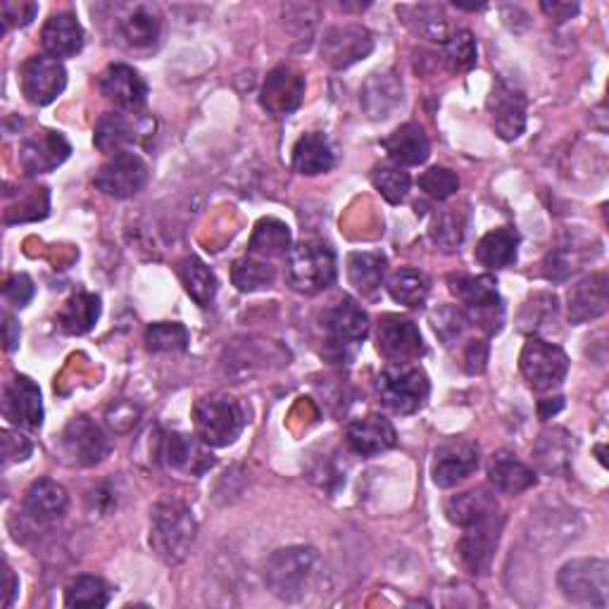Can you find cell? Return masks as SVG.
<instances>
[{"label":"cell","instance_id":"f5cc1de1","mask_svg":"<svg viewBox=\"0 0 609 609\" xmlns=\"http://www.w3.org/2000/svg\"><path fill=\"white\" fill-rule=\"evenodd\" d=\"M3 293H6L8 302H12L14 308L22 310V308H27V304L31 302V298H33V281L27 274H12L6 281Z\"/></svg>","mask_w":609,"mask_h":609},{"label":"cell","instance_id":"603a6c76","mask_svg":"<svg viewBox=\"0 0 609 609\" xmlns=\"http://www.w3.org/2000/svg\"><path fill=\"white\" fill-rule=\"evenodd\" d=\"M500 517L465 529V536L460 538V543H457V552H460V560L469 573L488 571L490 562H493V552L500 543Z\"/></svg>","mask_w":609,"mask_h":609},{"label":"cell","instance_id":"8992f818","mask_svg":"<svg viewBox=\"0 0 609 609\" xmlns=\"http://www.w3.org/2000/svg\"><path fill=\"white\" fill-rule=\"evenodd\" d=\"M289 281L298 293L315 296L336 281L333 250L319 241H302L289 252Z\"/></svg>","mask_w":609,"mask_h":609},{"label":"cell","instance_id":"f6af8a7d","mask_svg":"<svg viewBox=\"0 0 609 609\" xmlns=\"http://www.w3.org/2000/svg\"><path fill=\"white\" fill-rule=\"evenodd\" d=\"M446 64L450 72H469L473 70V64L479 60V48H477V39H473V33L469 29H460L455 31L452 37L446 41Z\"/></svg>","mask_w":609,"mask_h":609},{"label":"cell","instance_id":"74e56055","mask_svg":"<svg viewBox=\"0 0 609 609\" xmlns=\"http://www.w3.org/2000/svg\"><path fill=\"white\" fill-rule=\"evenodd\" d=\"M98 317L100 298L93 293H77L62 304V310L58 315V327L70 336H81L96 327Z\"/></svg>","mask_w":609,"mask_h":609},{"label":"cell","instance_id":"d6986e66","mask_svg":"<svg viewBox=\"0 0 609 609\" xmlns=\"http://www.w3.org/2000/svg\"><path fill=\"white\" fill-rule=\"evenodd\" d=\"M321 327L329 333V343L336 350L358 346L369 336V317L358 302L343 298L321 315Z\"/></svg>","mask_w":609,"mask_h":609},{"label":"cell","instance_id":"ac0fdd59","mask_svg":"<svg viewBox=\"0 0 609 609\" xmlns=\"http://www.w3.org/2000/svg\"><path fill=\"white\" fill-rule=\"evenodd\" d=\"M3 417L17 429L37 431L43 425L41 388L29 377H14L3 388Z\"/></svg>","mask_w":609,"mask_h":609},{"label":"cell","instance_id":"30bf717a","mask_svg":"<svg viewBox=\"0 0 609 609\" xmlns=\"http://www.w3.org/2000/svg\"><path fill=\"white\" fill-rule=\"evenodd\" d=\"M377 350L391 365H410L425 355V338L412 319L383 315L377 325Z\"/></svg>","mask_w":609,"mask_h":609},{"label":"cell","instance_id":"4dcf8cb0","mask_svg":"<svg viewBox=\"0 0 609 609\" xmlns=\"http://www.w3.org/2000/svg\"><path fill=\"white\" fill-rule=\"evenodd\" d=\"M383 148L396 164H405V167H415V164L427 162L431 156L429 137L417 122L400 124L391 133V137L383 141Z\"/></svg>","mask_w":609,"mask_h":609},{"label":"cell","instance_id":"7bdbcfd3","mask_svg":"<svg viewBox=\"0 0 609 609\" xmlns=\"http://www.w3.org/2000/svg\"><path fill=\"white\" fill-rule=\"evenodd\" d=\"M189 343V329L179 321H158L146 329V348L150 352H181Z\"/></svg>","mask_w":609,"mask_h":609},{"label":"cell","instance_id":"ba28073f","mask_svg":"<svg viewBox=\"0 0 609 609\" xmlns=\"http://www.w3.org/2000/svg\"><path fill=\"white\" fill-rule=\"evenodd\" d=\"M519 369L523 379H527L536 391H550V388H557L565 381L569 371V358L560 346H552L543 341V338L531 336L529 341L523 343Z\"/></svg>","mask_w":609,"mask_h":609},{"label":"cell","instance_id":"7402d4cb","mask_svg":"<svg viewBox=\"0 0 609 609\" xmlns=\"http://www.w3.org/2000/svg\"><path fill=\"white\" fill-rule=\"evenodd\" d=\"M304 96V79L291 67H277L267 74L262 91H260V106L274 117L291 114L300 108Z\"/></svg>","mask_w":609,"mask_h":609},{"label":"cell","instance_id":"5bb4252c","mask_svg":"<svg viewBox=\"0 0 609 609\" xmlns=\"http://www.w3.org/2000/svg\"><path fill=\"white\" fill-rule=\"evenodd\" d=\"M22 93L31 106H50L67 87L64 64L50 56H33L22 64Z\"/></svg>","mask_w":609,"mask_h":609},{"label":"cell","instance_id":"6da1fadb","mask_svg":"<svg viewBox=\"0 0 609 609\" xmlns=\"http://www.w3.org/2000/svg\"><path fill=\"white\" fill-rule=\"evenodd\" d=\"M198 523L183 502L164 500L152 507L150 515V548L164 565H181L189 557Z\"/></svg>","mask_w":609,"mask_h":609},{"label":"cell","instance_id":"83f0119b","mask_svg":"<svg viewBox=\"0 0 609 609\" xmlns=\"http://www.w3.org/2000/svg\"><path fill=\"white\" fill-rule=\"evenodd\" d=\"M117 27H120L122 39L129 48L143 50L158 43L162 33V17L152 6H129L124 8Z\"/></svg>","mask_w":609,"mask_h":609},{"label":"cell","instance_id":"60d3db41","mask_svg":"<svg viewBox=\"0 0 609 609\" xmlns=\"http://www.w3.org/2000/svg\"><path fill=\"white\" fill-rule=\"evenodd\" d=\"M277 279V269L262 258H241L231 267V281L241 293H256L269 289Z\"/></svg>","mask_w":609,"mask_h":609},{"label":"cell","instance_id":"f1b7e54d","mask_svg":"<svg viewBox=\"0 0 609 609\" xmlns=\"http://www.w3.org/2000/svg\"><path fill=\"white\" fill-rule=\"evenodd\" d=\"M67 505H70L67 490L53 479L33 481L24 496L27 515L41 523L58 521L67 512Z\"/></svg>","mask_w":609,"mask_h":609},{"label":"cell","instance_id":"e575fe53","mask_svg":"<svg viewBox=\"0 0 609 609\" xmlns=\"http://www.w3.org/2000/svg\"><path fill=\"white\" fill-rule=\"evenodd\" d=\"M248 250L252 258H281L291 252V229L281 219L267 217L256 224V231L250 236Z\"/></svg>","mask_w":609,"mask_h":609},{"label":"cell","instance_id":"8fae6325","mask_svg":"<svg viewBox=\"0 0 609 609\" xmlns=\"http://www.w3.org/2000/svg\"><path fill=\"white\" fill-rule=\"evenodd\" d=\"M148 181V167L146 162L131 150L114 152L106 160V164L98 169L96 174V189L103 191L110 198L124 200L143 191Z\"/></svg>","mask_w":609,"mask_h":609},{"label":"cell","instance_id":"c3c4849f","mask_svg":"<svg viewBox=\"0 0 609 609\" xmlns=\"http://www.w3.org/2000/svg\"><path fill=\"white\" fill-rule=\"evenodd\" d=\"M419 189L433 200H448L460 189V179L448 167H431L419 177Z\"/></svg>","mask_w":609,"mask_h":609},{"label":"cell","instance_id":"f35d334b","mask_svg":"<svg viewBox=\"0 0 609 609\" xmlns=\"http://www.w3.org/2000/svg\"><path fill=\"white\" fill-rule=\"evenodd\" d=\"M388 293H391V298L400 304H405V308H419V304H425L427 298H429V279L425 272H419V269H398L396 274H391V279H388L386 283Z\"/></svg>","mask_w":609,"mask_h":609},{"label":"cell","instance_id":"4316f807","mask_svg":"<svg viewBox=\"0 0 609 609\" xmlns=\"http://www.w3.org/2000/svg\"><path fill=\"white\" fill-rule=\"evenodd\" d=\"M41 41L50 58H74L83 48V29L72 12H58L43 24Z\"/></svg>","mask_w":609,"mask_h":609},{"label":"cell","instance_id":"484cf974","mask_svg":"<svg viewBox=\"0 0 609 609\" xmlns=\"http://www.w3.org/2000/svg\"><path fill=\"white\" fill-rule=\"evenodd\" d=\"M446 515L452 523H457V527L462 529L477 527V523L500 517L498 500L486 488H473V490H467V493L452 496L446 505Z\"/></svg>","mask_w":609,"mask_h":609},{"label":"cell","instance_id":"8d00e7d4","mask_svg":"<svg viewBox=\"0 0 609 609\" xmlns=\"http://www.w3.org/2000/svg\"><path fill=\"white\" fill-rule=\"evenodd\" d=\"M346 272L355 291L375 296L386 279V258L381 252H350Z\"/></svg>","mask_w":609,"mask_h":609},{"label":"cell","instance_id":"11a10c76","mask_svg":"<svg viewBox=\"0 0 609 609\" xmlns=\"http://www.w3.org/2000/svg\"><path fill=\"white\" fill-rule=\"evenodd\" d=\"M540 10H543L555 22H567L579 12V3H555V0L548 3L546 0V3H540Z\"/></svg>","mask_w":609,"mask_h":609},{"label":"cell","instance_id":"681fc988","mask_svg":"<svg viewBox=\"0 0 609 609\" xmlns=\"http://www.w3.org/2000/svg\"><path fill=\"white\" fill-rule=\"evenodd\" d=\"M433 329L436 333L443 338L446 343H452L455 338H460V333L465 331V327L469 325V319L462 310H455V308H443L438 310L433 317Z\"/></svg>","mask_w":609,"mask_h":609},{"label":"cell","instance_id":"277c9868","mask_svg":"<svg viewBox=\"0 0 609 609\" xmlns=\"http://www.w3.org/2000/svg\"><path fill=\"white\" fill-rule=\"evenodd\" d=\"M377 391L381 402L396 415H415L431 393L425 369L412 365H391L377 377Z\"/></svg>","mask_w":609,"mask_h":609},{"label":"cell","instance_id":"836d02e7","mask_svg":"<svg viewBox=\"0 0 609 609\" xmlns=\"http://www.w3.org/2000/svg\"><path fill=\"white\" fill-rule=\"evenodd\" d=\"M517 250L519 233L512 227H500L483 236L473 250V258L486 269H505L517 262Z\"/></svg>","mask_w":609,"mask_h":609},{"label":"cell","instance_id":"2e32d148","mask_svg":"<svg viewBox=\"0 0 609 609\" xmlns=\"http://www.w3.org/2000/svg\"><path fill=\"white\" fill-rule=\"evenodd\" d=\"M488 112L502 141H515L527 129V96L505 79L493 83V91L488 96Z\"/></svg>","mask_w":609,"mask_h":609},{"label":"cell","instance_id":"f546056e","mask_svg":"<svg viewBox=\"0 0 609 609\" xmlns=\"http://www.w3.org/2000/svg\"><path fill=\"white\" fill-rule=\"evenodd\" d=\"M488 479L496 486V490L507 496H519L523 490H529L536 486V471L517 460V455L512 452H498L493 455V460L488 465Z\"/></svg>","mask_w":609,"mask_h":609},{"label":"cell","instance_id":"ab89813d","mask_svg":"<svg viewBox=\"0 0 609 609\" xmlns=\"http://www.w3.org/2000/svg\"><path fill=\"white\" fill-rule=\"evenodd\" d=\"M179 274H181V281L186 286V293H189L200 304V308H208V304L217 296V289H219L212 269L198 258H189V260L181 262Z\"/></svg>","mask_w":609,"mask_h":609},{"label":"cell","instance_id":"7dc6e473","mask_svg":"<svg viewBox=\"0 0 609 609\" xmlns=\"http://www.w3.org/2000/svg\"><path fill=\"white\" fill-rule=\"evenodd\" d=\"M569 438L571 436L562 429H552L540 436L536 452H538V460L543 462L548 471L560 469L562 465L569 462Z\"/></svg>","mask_w":609,"mask_h":609},{"label":"cell","instance_id":"680465c9","mask_svg":"<svg viewBox=\"0 0 609 609\" xmlns=\"http://www.w3.org/2000/svg\"><path fill=\"white\" fill-rule=\"evenodd\" d=\"M562 398H548V400H540L538 402V415H540V419H550L552 415H557V412H560L562 410Z\"/></svg>","mask_w":609,"mask_h":609},{"label":"cell","instance_id":"9f6ffc18","mask_svg":"<svg viewBox=\"0 0 609 609\" xmlns=\"http://www.w3.org/2000/svg\"><path fill=\"white\" fill-rule=\"evenodd\" d=\"M17 346H20V325L8 315L6 317V350L14 352Z\"/></svg>","mask_w":609,"mask_h":609},{"label":"cell","instance_id":"9c48e42d","mask_svg":"<svg viewBox=\"0 0 609 609\" xmlns=\"http://www.w3.org/2000/svg\"><path fill=\"white\" fill-rule=\"evenodd\" d=\"M60 448L70 462L79 467H96L110 455V438L91 417L79 415L67 421Z\"/></svg>","mask_w":609,"mask_h":609},{"label":"cell","instance_id":"b9f144b4","mask_svg":"<svg viewBox=\"0 0 609 609\" xmlns=\"http://www.w3.org/2000/svg\"><path fill=\"white\" fill-rule=\"evenodd\" d=\"M465 233H467V214L465 212H460L457 208H446V210H438L433 214V222L429 229L433 246L450 252V250L462 246Z\"/></svg>","mask_w":609,"mask_h":609},{"label":"cell","instance_id":"44dd1931","mask_svg":"<svg viewBox=\"0 0 609 609\" xmlns=\"http://www.w3.org/2000/svg\"><path fill=\"white\" fill-rule=\"evenodd\" d=\"M72 146L60 131L41 129L20 146V164L27 174H48L70 158Z\"/></svg>","mask_w":609,"mask_h":609},{"label":"cell","instance_id":"db71d44e","mask_svg":"<svg viewBox=\"0 0 609 609\" xmlns=\"http://www.w3.org/2000/svg\"><path fill=\"white\" fill-rule=\"evenodd\" d=\"M488 362V346L483 341H471L465 352V369L469 375H481Z\"/></svg>","mask_w":609,"mask_h":609},{"label":"cell","instance_id":"cb8c5ba5","mask_svg":"<svg viewBox=\"0 0 609 609\" xmlns=\"http://www.w3.org/2000/svg\"><path fill=\"white\" fill-rule=\"evenodd\" d=\"M346 441L352 452L362 457H375L391 450L398 443L396 427L381 415H367L355 419L346 429Z\"/></svg>","mask_w":609,"mask_h":609},{"label":"cell","instance_id":"f907efd6","mask_svg":"<svg viewBox=\"0 0 609 609\" xmlns=\"http://www.w3.org/2000/svg\"><path fill=\"white\" fill-rule=\"evenodd\" d=\"M39 6L37 3H24V0H3V6H0V14H3V31L12 29V27H27L33 22V17H37Z\"/></svg>","mask_w":609,"mask_h":609},{"label":"cell","instance_id":"d590c367","mask_svg":"<svg viewBox=\"0 0 609 609\" xmlns=\"http://www.w3.org/2000/svg\"><path fill=\"white\" fill-rule=\"evenodd\" d=\"M398 14L402 17V22L408 24L417 37L436 41V43H446L450 39V29H448V17L441 6H400Z\"/></svg>","mask_w":609,"mask_h":609},{"label":"cell","instance_id":"816d5d0a","mask_svg":"<svg viewBox=\"0 0 609 609\" xmlns=\"http://www.w3.org/2000/svg\"><path fill=\"white\" fill-rule=\"evenodd\" d=\"M0 443H3V465L6 467L12 462H24L33 450L29 438H24L22 433L8 431V429L0 433Z\"/></svg>","mask_w":609,"mask_h":609},{"label":"cell","instance_id":"3957f363","mask_svg":"<svg viewBox=\"0 0 609 609\" xmlns=\"http://www.w3.org/2000/svg\"><path fill=\"white\" fill-rule=\"evenodd\" d=\"M317 550L310 546L281 548L264 562V583L281 600H298L310 583Z\"/></svg>","mask_w":609,"mask_h":609},{"label":"cell","instance_id":"7c38bea8","mask_svg":"<svg viewBox=\"0 0 609 609\" xmlns=\"http://www.w3.org/2000/svg\"><path fill=\"white\" fill-rule=\"evenodd\" d=\"M152 131H156V122H152L150 117L117 110L100 117L96 124L93 141L100 152L114 156V152H122L127 146L139 143L146 137H152Z\"/></svg>","mask_w":609,"mask_h":609},{"label":"cell","instance_id":"6f0895ef","mask_svg":"<svg viewBox=\"0 0 609 609\" xmlns=\"http://www.w3.org/2000/svg\"><path fill=\"white\" fill-rule=\"evenodd\" d=\"M17 590H20V581H17L12 569L6 565V598H3V607H12V602L17 598Z\"/></svg>","mask_w":609,"mask_h":609},{"label":"cell","instance_id":"52a82bcc","mask_svg":"<svg viewBox=\"0 0 609 609\" xmlns=\"http://www.w3.org/2000/svg\"><path fill=\"white\" fill-rule=\"evenodd\" d=\"M562 596L583 607H600L609 605V565L598 557H586V560H571L560 569Z\"/></svg>","mask_w":609,"mask_h":609},{"label":"cell","instance_id":"e0dca14e","mask_svg":"<svg viewBox=\"0 0 609 609\" xmlns=\"http://www.w3.org/2000/svg\"><path fill=\"white\" fill-rule=\"evenodd\" d=\"M371 50H375V39L365 27H331L321 41V60H327L333 70H346V67L365 60Z\"/></svg>","mask_w":609,"mask_h":609},{"label":"cell","instance_id":"9a60e30c","mask_svg":"<svg viewBox=\"0 0 609 609\" xmlns=\"http://www.w3.org/2000/svg\"><path fill=\"white\" fill-rule=\"evenodd\" d=\"M156 452L158 462H162L167 469L191 473V477H200V473H206L214 465L208 446L198 436H186L177 431L160 433Z\"/></svg>","mask_w":609,"mask_h":609},{"label":"cell","instance_id":"d6a6232c","mask_svg":"<svg viewBox=\"0 0 609 609\" xmlns=\"http://www.w3.org/2000/svg\"><path fill=\"white\" fill-rule=\"evenodd\" d=\"M336 164V152L325 133L312 131L300 137L293 146V169L304 177H317L331 172Z\"/></svg>","mask_w":609,"mask_h":609},{"label":"cell","instance_id":"ee69618b","mask_svg":"<svg viewBox=\"0 0 609 609\" xmlns=\"http://www.w3.org/2000/svg\"><path fill=\"white\" fill-rule=\"evenodd\" d=\"M371 183H375V189L391 202V206H400L410 193L412 179L400 164H379L375 172H371Z\"/></svg>","mask_w":609,"mask_h":609},{"label":"cell","instance_id":"1f68e13d","mask_svg":"<svg viewBox=\"0 0 609 609\" xmlns=\"http://www.w3.org/2000/svg\"><path fill=\"white\" fill-rule=\"evenodd\" d=\"M360 100L371 120H386L402 103V83L396 79V74H371L365 81Z\"/></svg>","mask_w":609,"mask_h":609},{"label":"cell","instance_id":"4fadbf2b","mask_svg":"<svg viewBox=\"0 0 609 609\" xmlns=\"http://www.w3.org/2000/svg\"><path fill=\"white\" fill-rule=\"evenodd\" d=\"M481 450L469 438H450L433 452L431 477L438 488H452L479 469Z\"/></svg>","mask_w":609,"mask_h":609},{"label":"cell","instance_id":"ffe728a7","mask_svg":"<svg viewBox=\"0 0 609 609\" xmlns=\"http://www.w3.org/2000/svg\"><path fill=\"white\" fill-rule=\"evenodd\" d=\"M100 93H103L117 110L139 112L148 100L146 79L129 64H110L98 79Z\"/></svg>","mask_w":609,"mask_h":609},{"label":"cell","instance_id":"7a4b0ae2","mask_svg":"<svg viewBox=\"0 0 609 609\" xmlns=\"http://www.w3.org/2000/svg\"><path fill=\"white\" fill-rule=\"evenodd\" d=\"M196 436L208 448H227L236 443L246 429V412L231 396L200 398L193 408Z\"/></svg>","mask_w":609,"mask_h":609},{"label":"cell","instance_id":"bcb514c9","mask_svg":"<svg viewBox=\"0 0 609 609\" xmlns=\"http://www.w3.org/2000/svg\"><path fill=\"white\" fill-rule=\"evenodd\" d=\"M67 607H108L110 586L98 577H79L64 596Z\"/></svg>","mask_w":609,"mask_h":609},{"label":"cell","instance_id":"d4e9b609","mask_svg":"<svg viewBox=\"0 0 609 609\" xmlns=\"http://www.w3.org/2000/svg\"><path fill=\"white\" fill-rule=\"evenodd\" d=\"M609 304V279L605 272L590 274L583 281H579L569 291V321L571 325H586L607 312Z\"/></svg>","mask_w":609,"mask_h":609},{"label":"cell","instance_id":"5b68a950","mask_svg":"<svg viewBox=\"0 0 609 609\" xmlns=\"http://www.w3.org/2000/svg\"><path fill=\"white\" fill-rule=\"evenodd\" d=\"M450 291L457 300H462L469 325H479L488 333H493L502 325V300L498 296V283L493 277H471L452 274L448 277Z\"/></svg>","mask_w":609,"mask_h":609}]
</instances>
